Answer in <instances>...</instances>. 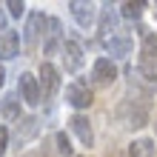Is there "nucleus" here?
<instances>
[{
    "label": "nucleus",
    "instance_id": "obj_16",
    "mask_svg": "<svg viewBox=\"0 0 157 157\" xmlns=\"http://www.w3.org/2000/svg\"><path fill=\"white\" fill-rule=\"evenodd\" d=\"M114 26H117V9L112 3H106L103 9H100V23H97V29L100 34H109V32H114Z\"/></svg>",
    "mask_w": 157,
    "mask_h": 157
},
{
    "label": "nucleus",
    "instance_id": "obj_3",
    "mask_svg": "<svg viewBox=\"0 0 157 157\" xmlns=\"http://www.w3.org/2000/svg\"><path fill=\"white\" fill-rule=\"evenodd\" d=\"M46 29H49V17L43 12H32L29 20H26V29H23V43L29 46V49H34V46L43 40Z\"/></svg>",
    "mask_w": 157,
    "mask_h": 157
},
{
    "label": "nucleus",
    "instance_id": "obj_13",
    "mask_svg": "<svg viewBox=\"0 0 157 157\" xmlns=\"http://www.w3.org/2000/svg\"><path fill=\"white\" fill-rule=\"evenodd\" d=\"M20 54V34L14 29H3L0 32V60H12Z\"/></svg>",
    "mask_w": 157,
    "mask_h": 157
},
{
    "label": "nucleus",
    "instance_id": "obj_11",
    "mask_svg": "<svg viewBox=\"0 0 157 157\" xmlns=\"http://www.w3.org/2000/svg\"><path fill=\"white\" fill-rule=\"evenodd\" d=\"M63 23L57 17H49V32H46V40H43V52L46 54H57L63 52Z\"/></svg>",
    "mask_w": 157,
    "mask_h": 157
},
{
    "label": "nucleus",
    "instance_id": "obj_8",
    "mask_svg": "<svg viewBox=\"0 0 157 157\" xmlns=\"http://www.w3.org/2000/svg\"><path fill=\"white\" fill-rule=\"evenodd\" d=\"M63 69L69 71V75H75V71L83 69V60H86V54H83V46L77 40H66L63 43Z\"/></svg>",
    "mask_w": 157,
    "mask_h": 157
},
{
    "label": "nucleus",
    "instance_id": "obj_6",
    "mask_svg": "<svg viewBox=\"0 0 157 157\" xmlns=\"http://www.w3.org/2000/svg\"><path fill=\"white\" fill-rule=\"evenodd\" d=\"M91 89H89V83H83V80H75V83H69L66 86V103L71 109H77V114L83 112V109H89L91 106Z\"/></svg>",
    "mask_w": 157,
    "mask_h": 157
},
{
    "label": "nucleus",
    "instance_id": "obj_14",
    "mask_svg": "<svg viewBox=\"0 0 157 157\" xmlns=\"http://www.w3.org/2000/svg\"><path fill=\"white\" fill-rule=\"evenodd\" d=\"M106 49L114 54V57H128L134 49V40L126 37V34H112V37H106Z\"/></svg>",
    "mask_w": 157,
    "mask_h": 157
},
{
    "label": "nucleus",
    "instance_id": "obj_21",
    "mask_svg": "<svg viewBox=\"0 0 157 157\" xmlns=\"http://www.w3.org/2000/svg\"><path fill=\"white\" fill-rule=\"evenodd\" d=\"M6 149H9V128L0 126V157L6 154Z\"/></svg>",
    "mask_w": 157,
    "mask_h": 157
},
{
    "label": "nucleus",
    "instance_id": "obj_4",
    "mask_svg": "<svg viewBox=\"0 0 157 157\" xmlns=\"http://www.w3.org/2000/svg\"><path fill=\"white\" fill-rule=\"evenodd\" d=\"M17 94L26 106H40L43 103V94H40V83L37 77L32 75V71H23L20 77H17Z\"/></svg>",
    "mask_w": 157,
    "mask_h": 157
},
{
    "label": "nucleus",
    "instance_id": "obj_17",
    "mask_svg": "<svg viewBox=\"0 0 157 157\" xmlns=\"http://www.w3.org/2000/svg\"><path fill=\"white\" fill-rule=\"evenodd\" d=\"M0 112H3L6 120H20V94H17V91L6 94L3 103H0Z\"/></svg>",
    "mask_w": 157,
    "mask_h": 157
},
{
    "label": "nucleus",
    "instance_id": "obj_24",
    "mask_svg": "<svg viewBox=\"0 0 157 157\" xmlns=\"http://www.w3.org/2000/svg\"><path fill=\"white\" fill-rule=\"evenodd\" d=\"M23 157H43V151H32V154H23Z\"/></svg>",
    "mask_w": 157,
    "mask_h": 157
},
{
    "label": "nucleus",
    "instance_id": "obj_18",
    "mask_svg": "<svg viewBox=\"0 0 157 157\" xmlns=\"http://www.w3.org/2000/svg\"><path fill=\"white\" fill-rule=\"evenodd\" d=\"M146 3L143 0H126L123 6H120V17H126V20H140Z\"/></svg>",
    "mask_w": 157,
    "mask_h": 157
},
{
    "label": "nucleus",
    "instance_id": "obj_19",
    "mask_svg": "<svg viewBox=\"0 0 157 157\" xmlns=\"http://www.w3.org/2000/svg\"><path fill=\"white\" fill-rule=\"evenodd\" d=\"M54 149H57V154H63V157H75V149H71V140H69L66 132L54 134Z\"/></svg>",
    "mask_w": 157,
    "mask_h": 157
},
{
    "label": "nucleus",
    "instance_id": "obj_2",
    "mask_svg": "<svg viewBox=\"0 0 157 157\" xmlns=\"http://www.w3.org/2000/svg\"><path fill=\"white\" fill-rule=\"evenodd\" d=\"M117 117L126 120V126L132 128H143L149 123V103L140 97V100H132V97H123V103L117 106Z\"/></svg>",
    "mask_w": 157,
    "mask_h": 157
},
{
    "label": "nucleus",
    "instance_id": "obj_25",
    "mask_svg": "<svg viewBox=\"0 0 157 157\" xmlns=\"http://www.w3.org/2000/svg\"><path fill=\"white\" fill-rule=\"evenodd\" d=\"M80 157H89V154H80Z\"/></svg>",
    "mask_w": 157,
    "mask_h": 157
},
{
    "label": "nucleus",
    "instance_id": "obj_20",
    "mask_svg": "<svg viewBox=\"0 0 157 157\" xmlns=\"http://www.w3.org/2000/svg\"><path fill=\"white\" fill-rule=\"evenodd\" d=\"M6 9H9V14H12V17H20L26 12V3H23V0H9Z\"/></svg>",
    "mask_w": 157,
    "mask_h": 157
},
{
    "label": "nucleus",
    "instance_id": "obj_15",
    "mask_svg": "<svg viewBox=\"0 0 157 157\" xmlns=\"http://www.w3.org/2000/svg\"><path fill=\"white\" fill-rule=\"evenodd\" d=\"M154 154H157V146L151 137H140V140L128 143V151H126V157H154Z\"/></svg>",
    "mask_w": 157,
    "mask_h": 157
},
{
    "label": "nucleus",
    "instance_id": "obj_7",
    "mask_svg": "<svg viewBox=\"0 0 157 157\" xmlns=\"http://www.w3.org/2000/svg\"><path fill=\"white\" fill-rule=\"evenodd\" d=\"M117 80V66L112 57H97L91 66V83L94 86H112Z\"/></svg>",
    "mask_w": 157,
    "mask_h": 157
},
{
    "label": "nucleus",
    "instance_id": "obj_23",
    "mask_svg": "<svg viewBox=\"0 0 157 157\" xmlns=\"http://www.w3.org/2000/svg\"><path fill=\"white\" fill-rule=\"evenodd\" d=\"M3 29H6V14L0 12V32H3Z\"/></svg>",
    "mask_w": 157,
    "mask_h": 157
},
{
    "label": "nucleus",
    "instance_id": "obj_9",
    "mask_svg": "<svg viewBox=\"0 0 157 157\" xmlns=\"http://www.w3.org/2000/svg\"><path fill=\"white\" fill-rule=\"evenodd\" d=\"M69 12L77 20V26H83V29L94 26V17H97L94 3H89V0H69Z\"/></svg>",
    "mask_w": 157,
    "mask_h": 157
},
{
    "label": "nucleus",
    "instance_id": "obj_12",
    "mask_svg": "<svg viewBox=\"0 0 157 157\" xmlns=\"http://www.w3.org/2000/svg\"><path fill=\"white\" fill-rule=\"evenodd\" d=\"M69 128L77 134V140L83 146H94V128H91V123H89L86 114H71L69 117Z\"/></svg>",
    "mask_w": 157,
    "mask_h": 157
},
{
    "label": "nucleus",
    "instance_id": "obj_1",
    "mask_svg": "<svg viewBox=\"0 0 157 157\" xmlns=\"http://www.w3.org/2000/svg\"><path fill=\"white\" fill-rule=\"evenodd\" d=\"M137 71L143 80L157 83V34L151 29H140V57H137Z\"/></svg>",
    "mask_w": 157,
    "mask_h": 157
},
{
    "label": "nucleus",
    "instance_id": "obj_10",
    "mask_svg": "<svg viewBox=\"0 0 157 157\" xmlns=\"http://www.w3.org/2000/svg\"><path fill=\"white\" fill-rule=\"evenodd\" d=\"M37 134H40V117H34V114L20 117V123H17V128H14V143L26 146V143H32Z\"/></svg>",
    "mask_w": 157,
    "mask_h": 157
},
{
    "label": "nucleus",
    "instance_id": "obj_22",
    "mask_svg": "<svg viewBox=\"0 0 157 157\" xmlns=\"http://www.w3.org/2000/svg\"><path fill=\"white\" fill-rule=\"evenodd\" d=\"M3 83H6V69H3V63H0V89H3Z\"/></svg>",
    "mask_w": 157,
    "mask_h": 157
},
{
    "label": "nucleus",
    "instance_id": "obj_5",
    "mask_svg": "<svg viewBox=\"0 0 157 157\" xmlns=\"http://www.w3.org/2000/svg\"><path fill=\"white\" fill-rule=\"evenodd\" d=\"M37 83H40L43 100H52L60 91V69L54 66V63H40V77H37Z\"/></svg>",
    "mask_w": 157,
    "mask_h": 157
}]
</instances>
